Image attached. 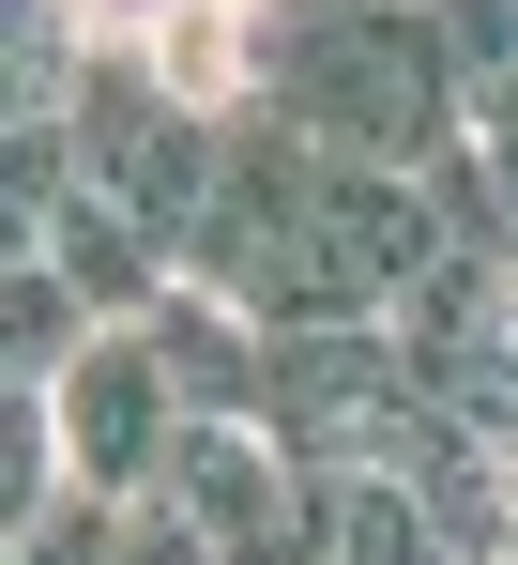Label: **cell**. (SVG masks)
<instances>
[{
    "instance_id": "1",
    "label": "cell",
    "mask_w": 518,
    "mask_h": 565,
    "mask_svg": "<svg viewBox=\"0 0 518 565\" xmlns=\"http://www.w3.org/2000/svg\"><path fill=\"white\" fill-rule=\"evenodd\" d=\"M442 245L457 230H442L428 169H366V153L305 138L259 93V107H229V169H214V214H198L183 276H214L245 321L305 337V321H397Z\"/></svg>"
},
{
    "instance_id": "2",
    "label": "cell",
    "mask_w": 518,
    "mask_h": 565,
    "mask_svg": "<svg viewBox=\"0 0 518 565\" xmlns=\"http://www.w3.org/2000/svg\"><path fill=\"white\" fill-rule=\"evenodd\" d=\"M259 93L366 169H442L473 138L442 0H259Z\"/></svg>"
},
{
    "instance_id": "3",
    "label": "cell",
    "mask_w": 518,
    "mask_h": 565,
    "mask_svg": "<svg viewBox=\"0 0 518 565\" xmlns=\"http://www.w3.org/2000/svg\"><path fill=\"white\" fill-rule=\"evenodd\" d=\"M412 413H428V382L397 352V321H305V337H274L259 428H274L305 473H381L412 444Z\"/></svg>"
},
{
    "instance_id": "4",
    "label": "cell",
    "mask_w": 518,
    "mask_h": 565,
    "mask_svg": "<svg viewBox=\"0 0 518 565\" xmlns=\"http://www.w3.org/2000/svg\"><path fill=\"white\" fill-rule=\"evenodd\" d=\"M46 413H62L77 489L138 504V489H153V459H169V428H183V367L153 352V321H91V352L46 382Z\"/></svg>"
},
{
    "instance_id": "5",
    "label": "cell",
    "mask_w": 518,
    "mask_h": 565,
    "mask_svg": "<svg viewBox=\"0 0 518 565\" xmlns=\"http://www.w3.org/2000/svg\"><path fill=\"white\" fill-rule=\"evenodd\" d=\"M138 321H153V352L183 367V413H259V382H274V321H245L214 276H169Z\"/></svg>"
},
{
    "instance_id": "6",
    "label": "cell",
    "mask_w": 518,
    "mask_h": 565,
    "mask_svg": "<svg viewBox=\"0 0 518 565\" xmlns=\"http://www.w3.org/2000/svg\"><path fill=\"white\" fill-rule=\"evenodd\" d=\"M91 321H107V306L15 230V260H0V367H15V382H62V367L91 352Z\"/></svg>"
},
{
    "instance_id": "7",
    "label": "cell",
    "mask_w": 518,
    "mask_h": 565,
    "mask_svg": "<svg viewBox=\"0 0 518 565\" xmlns=\"http://www.w3.org/2000/svg\"><path fill=\"white\" fill-rule=\"evenodd\" d=\"M122 520H138V504H107V489H62L46 520H15V565H122Z\"/></svg>"
},
{
    "instance_id": "8",
    "label": "cell",
    "mask_w": 518,
    "mask_h": 565,
    "mask_svg": "<svg viewBox=\"0 0 518 565\" xmlns=\"http://www.w3.org/2000/svg\"><path fill=\"white\" fill-rule=\"evenodd\" d=\"M442 31H457V77H473V122L518 107V0H442Z\"/></svg>"
},
{
    "instance_id": "9",
    "label": "cell",
    "mask_w": 518,
    "mask_h": 565,
    "mask_svg": "<svg viewBox=\"0 0 518 565\" xmlns=\"http://www.w3.org/2000/svg\"><path fill=\"white\" fill-rule=\"evenodd\" d=\"M122 565H229V551H214L183 504H138V520H122Z\"/></svg>"
},
{
    "instance_id": "10",
    "label": "cell",
    "mask_w": 518,
    "mask_h": 565,
    "mask_svg": "<svg viewBox=\"0 0 518 565\" xmlns=\"http://www.w3.org/2000/svg\"><path fill=\"white\" fill-rule=\"evenodd\" d=\"M504 565H518V551H504Z\"/></svg>"
}]
</instances>
